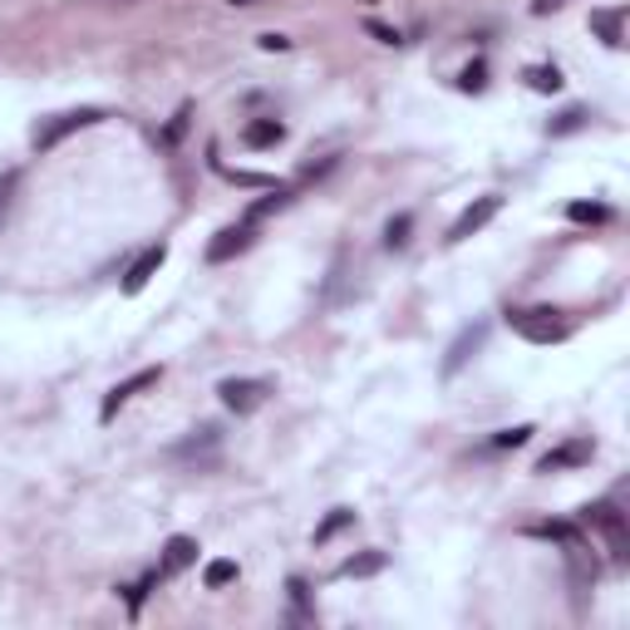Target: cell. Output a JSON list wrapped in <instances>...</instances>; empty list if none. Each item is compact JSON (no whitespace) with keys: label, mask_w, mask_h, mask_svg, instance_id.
Wrapping results in <instances>:
<instances>
[{"label":"cell","mask_w":630,"mask_h":630,"mask_svg":"<svg viewBox=\"0 0 630 630\" xmlns=\"http://www.w3.org/2000/svg\"><path fill=\"white\" fill-rule=\"evenodd\" d=\"M231 6H251V0H231Z\"/></svg>","instance_id":"4316f807"},{"label":"cell","mask_w":630,"mask_h":630,"mask_svg":"<svg viewBox=\"0 0 630 630\" xmlns=\"http://www.w3.org/2000/svg\"><path fill=\"white\" fill-rule=\"evenodd\" d=\"M227 581H237V561H213L207 567V586H227Z\"/></svg>","instance_id":"44dd1931"},{"label":"cell","mask_w":630,"mask_h":630,"mask_svg":"<svg viewBox=\"0 0 630 630\" xmlns=\"http://www.w3.org/2000/svg\"><path fill=\"white\" fill-rule=\"evenodd\" d=\"M217 448V428H203L197 438H187L183 448H173V458H193V453H213Z\"/></svg>","instance_id":"ac0fdd59"},{"label":"cell","mask_w":630,"mask_h":630,"mask_svg":"<svg viewBox=\"0 0 630 630\" xmlns=\"http://www.w3.org/2000/svg\"><path fill=\"white\" fill-rule=\"evenodd\" d=\"M567 217H571V223H611V207H601V203H571L567 207Z\"/></svg>","instance_id":"9a60e30c"},{"label":"cell","mask_w":630,"mask_h":630,"mask_svg":"<svg viewBox=\"0 0 630 630\" xmlns=\"http://www.w3.org/2000/svg\"><path fill=\"white\" fill-rule=\"evenodd\" d=\"M473 345H483V326H473V330H463V340H458V345H453L448 350V360H444V374H458V364L463 360H468V350Z\"/></svg>","instance_id":"4fadbf2b"},{"label":"cell","mask_w":630,"mask_h":630,"mask_svg":"<svg viewBox=\"0 0 630 630\" xmlns=\"http://www.w3.org/2000/svg\"><path fill=\"white\" fill-rule=\"evenodd\" d=\"M409 227H414V217H394V223L390 227H384V247H404V241H409Z\"/></svg>","instance_id":"ffe728a7"},{"label":"cell","mask_w":630,"mask_h":630,"mask_svg":"<svg viewBox=\"0 0 630 630\" xmlns=\"http://www.w3.org/2000/svg\"><path fill=\"white\" fill-rule=\"evenodd\" d=\"M591 25L601 30V40H606V45H611V50H621V45H626V40H621L626 10H601V16H591Z\"/></svg>","instance_id":"8fae6325"},{"label":"cell","mask_w":630,"mask_h":630,"mask_svg":"<svg viewBox=\"0 0 630 630\" xmlns=\"http://www.w3.org/2000/svg\"><path fill=\"white\" fill-rule=\"evenodd\" d=\"M183 128H187V109H183V114L168 124V143H173V138H183Z\"/></svg>","instance_id":"cb8c5ba5"},{"label":"cell","mask_w":630,"mask_h":630,"mask_svg":"<svg viewBox=\"0 0 630 630\" xmlns=\"http://www.w3.org/2000/svg\"><path fill=\"white\" fill-rule=\"evenodd\" d=\"M99 118H104V109H70V114H54L50 124L35 128V148H54V143H64L70 134H80V128H94Z\"/></svg>","instance_id":"3957f363"},{"label":"cell","mask_w":630,"mask_h":630,"mask_svg":"<svg viewBox=\"0 0 630 630\" xmlns=\"http://www.w3.org/2000/svg\"><path fill=\"white\" fill-rule=\"evenodd\" d=\"M158 374H163V370H138V374H134V380H124V384H114V390H109V400H104V409H99V414H104V419H114V414H118V409H124L128 400H134V394H138V390H148V384H158Z\"/></svg>","instance_id":"52a82bcc"},{"label":"cell","mask_w":630,"mask_h":630,"mask_svg":"<svg viewBox=\"0 0 630 630\" xmlns=\"http://www.w3.org/2000/svg\"><path fill=\"white\" fill-rule=\"evenodd\" d=\"M281 138H286V128L276 124V118H257V124H247V143H251V148H276Z\"/></svg>","instance_id":"7c38bea8"},{"label":"cell","mask_w":630,"mask_h":630,"mask_svg":"<svg viewBox=\"0 0 630 630\" xmlns=\"http://www.w3.org/2000/svg\"><path fill=\"white\" fill-rule=\"evenodd\" d=\"M291 40H281V35H261V50H286Z\"/></svg>","instance_id":"484cf974"},{"label":"cell","mask_w":630,"mask_h":630,"mask_svg":"<svg viewBox=\"0 0 630 630\" xmlns=\"http://www.w3.org/2000/svg\"><path fill=\"white\" fill-rule=\"evenodd\" d=\"M247 247H251V223L227 227V231H217V241L207 247V261H231L237 251H247Z\"/></svg>","instance_id":"9c48e42d"},{"label":"cell","mask_w":630,"mask_h":630,"mask_svg":"<svg viewBox=\"0 0 630 630\" xmlns=\"http://www.w3.org/2000/svg\"><path fill=\"white\" fill-rule=\"evenodd\" d=\"M581 118H586L581 109H567V114H561L557 124H551V134H571V128H581Z\"/></svg>","instance_id":"603a6c76"},{"label":"cell","mask_w":630,"mask_h":630,"mask_svg":"<svg viewBox=\"0 0 630 630\" xmlns=\"http://www.w3.org/2000/svg\"><path fill=\"white\" fill-rule=\"evenodd\" d=\"M223 404L231 409V414H251V409H261V400L271 394L267 380H223Z\"/></svg>","instance_id":"277c9868"},{"label":"cell","mask_w":630,"mask_h":630,"mask_svg":"<svg viewBox=\"0 0 630 630\" xmlns=\"http://www.w3.org/2000/svg\"><path fill=\"white\" fill-rule=\"evenodd\" d=\"M193 561H197V541H193V537H173L168 547H163V567H158V577H173V571L193 567Z\"/></svg>","instance_id":"30bf717a"},{"label":"cell","mask_w":630,"mask_h":630,"mask_svg":"<svg viewBox=\"0 0 630 630\" xmlns=\"http://www.w3.org/2000/svg\"><path fill=\"white\" fill-rule=\"evenodd\" d=\"M507 326H513L523 340H533V345H557V340H567V320H561V311H551V306L513 311L507 316Z\"/></svg>","instance_id":"6da1fadb"},{"label":"cell","mask_w":630,"mask_h":630,"mask_svg":"<svg viewBox=\"0 0 630 630\" xmlns=\"http://www.w3.org/2000/svg\"><path fill=\"white\" fill-rule=\"evenodd\" d=\"M458 84L463 90H483V84H488V70H483V64H468V70L458 74Z\"/></svg>","instance_id":"7402d4cb"},{"label":"cell","mask_w":630,"mask_h":630,"mask_svg":"<svg viewBox=\"0 0 630 630\" xmlns=\"http://www.w3.org/2000/svg\"><path fill=\"white\" fill-rule=\"evenodd\" d=\"M527 84H533L537 94H557L561 90V70L557 64H537V70H527Z\"/></svg>","instance_id":"5bb4252c"},{"label":"cell","mask_w":630,"mask_h":630,"mask_svg":"<svg viewBox=\"0 0 630 630\" xmlns=\"http://www.w3.org/2000/svg\"><path fill=\"white\" fill-rule=\"evenodd\" d=\"M581 523L601 527V537H606V547H611L616 561L630 557V527H626V513H616V503H591V507H581Z\"/></svg>","instance_id":"7a4b0ae2"},{"label":"cell","mask_w":630,"mask_h":630,"mask_svg":"<svg viewBox=\"0 0 630 630\" xmlns=\"http://www.w3.org/2000/svg\"><path fill=\"white\" fill-rule=\"evenodd\" d=\"M380 567H384V557L380 551H370V557H350L345 567H340V577H374Z\"/></svg>","instance_id":"2e32d148"},{"label":"cell","mask_w":630,"mask_h":630,"mask_svg":"<svg viewBox=\"0 0 630 630\" xmlns=\"http://www.w3.org/2000/svg\"><path fill=\"white\" fill-rule=\"evenodd\" d=\"M163 261H168V247L158 241V247H148V251H143V257L134 261V267H128V276H124V291H128V296H138L143 286L153 281V271H158Z\"/></svg>","instance_id":"ba28073f"},{"label":"cell","mask_w":630,"mask_h":630,"mask_svg":"<svg viewBox=\"0 0 630 630\" xmlns=\"http://www.w3.org/2000/svg\"><path fill=\"white\" fill-rule=\"evenodd\" d=\"M527 438H533V424H517V428H503V434H493L488 448H523Z\"/></svg>","instance_id":"d6986e66"},{"label":"cell","mask_w":630,"mask_h":630,"mask_svg":"<svg viewBox=\"0 0 630 630\" xmlns=\"http://www.w3.org/2000/svg\"><path fill=\"white\" fill-rule=\"evenodd\" d=\"M497 213H503V197H478V203H473V207H463V217L448 227V241H468L473 231H483V227H488Z\"/></svg>","instance_id":"5b68a950"},{"label":"cell","mask_w":630,"mask_h":630,"mask_svg":"<svg viewBox=\"0 0 630 630\" xmlns=\"http://www.w3.org/2000/svg\"><path fill=\"white\" fill-rule=\"evenodd\" d=\"M350 523H355V513H350V507H335V513H330L326 523L316 527V541H330V537L340 533V527H350Z\"/></svg>","instance_id":"e0dca14e"},{"label":"cell","mask_w":630,"mask_h":630,"mask_svg":"<svg viewBox=\"0 0 630 630\" xmlns=\"http://www.w3.org/2000/svg\"><path fill=\"white\" fill-rule=\"evenodd\" d=\"M557 6H567V0H533V16H547V10H557Z\"/></svg>","instance_id":"d4e9b609"},{"label":"cell","mask_w":630,"mask_h":630,"mask_svg":"<svg viewBox=\"0 0 630 630\" xmlns=\"http://www.w3.org/2000/svg\"><path fill=\"white\" fill-rule=\"evenodd\" d=\"M581 463H591V438H571V444L551 448L547 458L537 463V473H561V468H581Z\"/></svg>","instance_id":"8992f818"}]
</instances>
